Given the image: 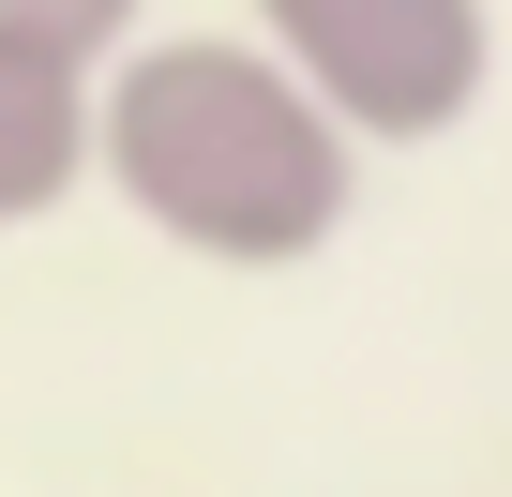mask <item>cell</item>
Listing matches in <instances>:
<instances>
[{
  "label": "cell",
  "mask_w": 512,
  "mask_h": 497,
  "mask_svg": "<svg viewBox=\"0 0 512 497\" xmlns=\"http://www.w3.org/2000/svg\"><path fill=\"white\" fill-rule=\"evenodd\" d=\"M256 46L362 151H422L497 76V0H256Z\"/></svg>",
  "instance_id": "obj_2"
},
{
  "label": "cell",
  "mask_w": 512,
  "mask_h": 497,
  "mask_svg": "<svg viewBox=\"0 0 512 497\" xmlns=\"http://www.w3.org/2000/svg\"><path fill=\"white\" fill-rule=\"evenodd\" d=\"M136 16H151V0H0V46H31L61 76H106L136 46Z\"/></svg>",
  "instance_id": "obj_4"
},
{
  "label": "cell",
  "mask_w": 512,
  "mask_h": 497,
  "mask_svg": "<svg viewBox=\"0 0 512 497\" xmlns=\"http://www.w3.org/2000/svg\"><path fill=\"white\" fill-rule=\"evenodd\" d=\"M76 181H91V76H61V61H31V46H0V241L46 226Z\"/></svg>",
  "instance_id": "obj_3"
},
{
  "label": "cell",
  "mask_w": 512,
  "mask_h": 497,
  "mask_svg": "<svg viewBox=\"0 0 512 497\" xmlns=\"http://www.w3.org/2000/svg\"><path fill=\"white\" fill-rule=\"evenodd\" d=\"M106 196L211 272H302L362 211V136L256 46V31H136L91 76Z\"/></svg>",
  "instance_id": "obj_1"
}]
</instances>
